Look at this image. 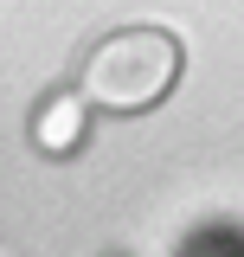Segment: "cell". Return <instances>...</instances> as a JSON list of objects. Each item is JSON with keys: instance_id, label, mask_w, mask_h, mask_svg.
Returning a JSON list of instances; mask_svg holds the SVG:
<instances>
[{"instance_id": "cell-3", "label": "cell", "mask_w": 244, "mask_h": 257, "mask_svg": "<svg viewBox=\"0 0 244 257\" xmlns=\"http://www.w3.org/2000/svg\"><path fill=\"white\" fill-rule=\"evenodd\" d=\"M0 257H26V251H20V244H13V238H0Z\"/></svg>"}, {"instance_id": "cell-2", "label": "cell", "mask_w": 244, "mask_h": 257, "mask_svg": "<svg viewBox=\"0 0 244 257\" xmlns=\"http://www.w3.org/2000/svg\"><path fill=\"white\" fill-rule=\"evenodd\" d=\"M26 142L45 161H71L90 148V103L77 96V84H52L26 116Z\"/></svg>"}, {"instance_id": "cell-1", "label": "cell", "mask_w": 244, "mask_h": 257, "mask_svg": "<svg viewBox=\"0 0 244 257\" xmlns=\"http://www.w3.org/2000/svg\"><path fill=\"white\" fill-rule=\"evenodd\" d=\"M186 71V52L167 26H148V20H129V26H109L103 39L84 45L77 58V96L90 103V116H148L154 103H167L174 84Z\"/></svg>"}]
</instances>
